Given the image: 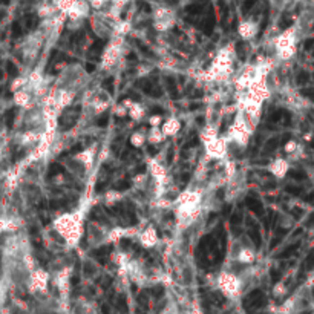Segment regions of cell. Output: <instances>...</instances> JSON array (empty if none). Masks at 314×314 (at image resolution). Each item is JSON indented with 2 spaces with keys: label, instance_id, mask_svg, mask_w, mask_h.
<instances>
[{
  "label": "cell",
  "instance_id": "obj_1",
  "mask_svg": "<svg viewBox=\"0 0 314 314\" xmlns=\"http://www.w3.org/2000/svg\"><path fill=\"white\" fill-rule=\"evenodd\" d=\"M265 302V297H263V293L261 291V290H255V291H251L248 296H247V299H245V308L248 310L250 307L251 308H259V307H262V304Z\"/></svg>",
  "mask_w": 314,
  "mask_h": 314
},
{
  "label": "cell",
  "instance_id": "obj_2",
  "mask_svg": "<svg viewBox=\"0 0 314 314\" xmlns=\"http://www.w3.org/2000/svg\"><path fill=\"white\" fill-rule=\"evenodd\" d=\"M247 206L250 207L251 211L256 213L258 216H262V215H263V207H262V204L259 203V201H258L256 198L248 196V198H247Z\"/></svg>",
  "mask_w": 314,
  "mask_h": 314
},
{
  "label": "cell",
  "instance_id": "obj_3",
  "mask_svg": "<svg viewBox=\"0 0 314 314\" xmlns=\"http://www.w3.org/2000/svg\"><path fill=\"white\" fill-rule=\"evenodd\" d=\"M248 236H250V239L253 241V244L256 245V248H259L262 239H261V233H259L258 225H251V229H250V232H248Z\"/></svg>",
  "mask_w": 314,
  "mask_h": 314
},
{
  "label": "cell",
  "instance_id": "obj_4",
  "mask_svg": "<svg viewBox=\"0 0 314 314\" xmlns=\"http://www.w3.org/2000/svg\"><path fill=\"white\" fill-rule=\"evenodd\" d=\"M166 83H167V87H169V92L173 98H178V91H177V83H175V80L172 77H167L166 78Z\"/></svg>",
  "mask_w": 314,
  "mask_h": 314
},
{
  "label": "cell",
  "instance_id": "obj_5",
  "mask_svg": "<svg viewBox=\"0 0 314 314\" xmlns=\"http://www.w3.org/2000/svg\"><path fill=\"white\" fill-rule=\"evenodd\" d=\"M278 144H279V138H271V140H268L265 143V154L273 152V150L278 147Z\"/></svg>",
  "mask_w": 314,
  "mask_h": 314
},
{
  "label": "cell",
  "instance_id": "obj_6",
  "mask_svg": "<svg viewBox=\"0 0 314 314\" xmlns=\"http://www.w3.org/2000/svg\"><path fill=\"white\" fill-rule=\"evenodd\" d=\"M299 248V244H294V245H291V247H288L287 250H284L282 253L278 256V258H281V259H284V258H290V256H293L294 255V251Z\"/></svg>",
  "mask_w": 314,
  "mask_h": 314
},
{
  "label": "cell",
  "instance_id": "obj_7",
  "mask_svg": "<svg viewBox=\"0 0 314 314\" xmlns=\"http://www.w3.org/2000/svg\"><path fill=\"white\" fill-rule=\"evenodd\" d=\"M296 81H297V84H300V86H302V84H307V83L310 81V74H308V72H305V71L299 72Z\"/></svg>",
  "mask_w": 314,
  "mask_h": 314
},
{
  "label": "cell",
  "instance_id": "obj_8",
  "mask_svg": "<svg viewBox=\"0 0 314 314\" xmlns=\"http://www.w3.org/2000/svg\"><path fill=\"white\" fill-rule=\"evenodd\" d=\"M285 192L290 193V195H300V193H302V187H297V185H287V187H285Z\"/></svg>",
  "mask_w": 314,
  "mask_h": 314
},
{
  "label": "cell",
  "instance_id": "obj_9",
  "mask_svg": "<svg viewBox=\"0 0 314 314\" xmlns=\"http://www.w3.org/2000/svg\"><path fill=\"white\" fill-rule=\"evenodd\" d=\"M288 175H290V178H294V180H299V181L307 180V175H305V172H302V170H299V172L293 170V172H290Z\"/></svg>",
  "mask_w": 314,
  "mask_h": 314
},
{
  "label": "cell",
  "instance_id": "obj_10",
  "mask_svg": "<svg viewBox=\"0 0 314 314\" xmlns=\"http://www.w3.org/2000/svg\"><path fill=\"white\" fill-rule=\"evenodd\" d=\"M63 172H65V169H63L60 164H52L51 167H49V177H54V175H58Z\"/></svg>",
  "mask_w": 314,
  "mask_h": 314
},
{
  "label": "cell",
  "instance_id": "obj_11",
  "mask_svg": "<svg viewBox=\"0 0 314 314\" xmlns=\"http://www.w3.org/2000/svg\"><path fill=\"white\" fill-rule=\"evenodd\" d=\"M241 222H242V215H241V213H235V215L232 216V219H230L232 227H236V225H239Z\"/></svg>",
  "mask_w": 314,
  "mask_h": 314
},
{
  "label": "cell",
  "instance_id": "obj_12",
  "mask_svg": "<svg viewBox=\"0 0 314 314\" xmlns=\"http://www.w3.org/2000/svg\"><path fill=\"white\" fill-rule=\"evenodd\" d=\"M282 120V110L279 109V110H274L273 114L270 115V121L271 123H279Z\"/></svg>",
  "mask_w": 314,
  "mask_h": 314
},
{
  "label": "cell",
  "instance_id": "obj_13",
  "mask_svg": "<svg viewBox=\"0 0 314 314\" xmlns=\"http://www.w3.org/2000/svg\"><path fill=\"white\" fill-rule=\"evenodd\" d=\"M14 117H16V109L8 110V114H6V124H8V128H11L12 123H14Z\"/></svg>",
  "mask_w": 314,
  "mask_h": 314
},
{
  "label": "cell",
  "instance_id": "obj_14",
  "mask_svg": "<svg viewBox=\"0 0 314 314\" xmlns=\"http://www.w3.org/2000/svg\"><path fill=\"white\" fill-rule=\"evenodd\" d=\"M140 86L143 87V91H144L146 94H150V92H152V89H154V84H150L147 80H143V81H140Z\"/></svg>",
  "mask_w": 314,
  "mask_h": 314
},
{
  "label": "cell",
  "instance_id": "obj_15",
  "mask_svg": "<svg viewBox=\"0 0 314 314\" xmlns=\"http://www.w3.org/2000/svg\"><path fill=\"white\" fill-rule=\"evenodd\" d=\"M6 71L9 72V75H12V77H16V75L19 74V69L14 66V63H11V61H8V65H6Z\"/></svg>",
  "mask_w": 314,
  "mask_h": 314
},
{
  "label": "cell",
  "instance_id": "obj_16",
  "mask_svg": "<svg viewBox=\"0 0 314 314\" xmlns=\"http://www.w3.org/2000/svg\"><path fill=\"white\" fill-rule=\"evenodd\" d=\"M107 123H109V115H107V114H103L102 117L98 118L97 126H100V128H105V126H107Z\"/></svg>",
  "mask_w": 314,
  "mask_h": 314
},
{
  "label": "cell",
  "instance_id": "obj_17",
  "mask_svg": "<svg viewBox=\"0 0 314 314\" xmlns=\"http://www.w3.org/2000/svg\"><path fill=\"white\" fill-rule=\"evenodd\" d=\"M103 87H107L109 92H114V78L109 77L103 81Z\"/></svg>",
  "mask_w": 314,
  "mask_h": 314
},
{
  "label": "cell",
  "instance_id": "obj_18",
  "mask_svg": "<svg viewBox=\"0 0 314 314\" xmlns=\"http://www.w3.org/2000/svg\"><path fill=\"white\" fill-rule=\"evenodd\" d=\"M282 115H284V126H290L291 124V114L287 110H282Z\"/></svg>",
  "mask_w": 314,
  "mask_h": 314
},
{
  "label": "cell",
  "instance_id": "obj_19",
  "mask_svg": "<svg viewBox=\"0 0 314 314\" xmlns=\"http://www.w3.org/2000/svg\"><path fill=\"white\" fill-rule=\"evenodd\" d=\"M129 187H131V183H128V181H120V183L115 185L117 190H128Z\"/></svg>",
  "mask_w": 314,
  "mask_h": 314
},
{
  "label": "cell",
  "instance_id": "obj_20",
  "mask_svg": "<svg viewBox=\"0 0 314 314\" xmlns=\"http://www.w3.org/2000/svg\"><path fill=\"white\" fill-rule=\"evenodd\" d=\"M271 279H273V282H278V281L281 279V271L276 270V268H273V270H271Z\"/></svg>",
  "mask_w": 314,
  "mask_h": 314
},
{
  "label": "cell",
  "instance_id": "obj_21",
  "mask_svg": "<svg viewBox=\"0 0 314 314\" xmlns=\"http://www.w3.org/2000/svg\"><path fill=\"white\" fill-rule=\"evenodd\" d=\"M150 112H152V114H162V109L159 106H154L152 109H150Z\"/></svg>",
  "mask_w": 314,
  "mask_h": 314
},
{
  "label": "cell",
  "instance_id": "obj_22",
  "mask_svg": "<svg viewBox=\"0 0 314 314\" xmlns=\"http://www.w3.org/2000/svg\"><path fill=\"white\" fill-rule=\"evenodd\" d=\"M86 71L87 72H94L95 71V65H92V63H87V65H86Z\"/></svg>",
  "mask_w": 314,
  "mask_h": 314
},
{
  "label": "cell",
  "instance_id": "obj_23",
  "mask_svg": "<svg viewBox=\"0 0 314 314\" xmlns=\"http://www.w3.org/2000/svg\"><path fill=\"white\" fill-rule=\"evenodd\" d=\"M154 294H155V296H161V294H162V288H161V287L154 288Z\"/></svg>",
  "mask_w": 314,
  "mask_h": 314
},
{
  "label": "cell",
  "instance_id": "obj_24",
  "mask_svg": "<svg viewBox=\"0 0 314 314\" xmlns=\"http://www.w3.org/2000/svg\"><path fill=\"white\" fill-rule=\"evenodd\" d=\"M302 95H307V97H313V89H302Z\"/></svg>",
  "mask_w": 314,
  "mask_h": 314
},
{
  "label": "cell",
  "instance_id": "obj_25",
  "mask_svg": "<svg viewBox=\"0 0 314 314\" xmlns=\"http://www.w3.org/2000/svg\"><path fill=\"white\" fill-rule=\"evenodd\" d=\"M78 150H81V144H77L75 147H72V149H71V154H77Z\"/></svg>",
  "mask_w": 314,
  "mask_h": 314
},
{
  "label": "cell",
  "instance_id": "obj_26",
  "mask_svg": "<svg viewBox=\"0 0 314 314\" xmlns=\"http://www.w3.org/2000/svg\"><path fill=\"white\" fill-rule=\"evenodd\" d=\"M188 180H190V175H188V173H185V175H183V177H181V181H183V184H185Z\"/></svg>",
  "mask_w": 314,
  "mask_h": 314
},
{
  "label": "cell",
  "instance_id": "obj_27",
  "mask_svg": "<svg viewBox=\"0 0 314 314\" xmlns=\"http://www.w3.org/2000/svg\"><path fill=\"white\" fill-rule=\"evenodd\" d=\"M157 152H158V149H157V147H154V146H150V147H149V154H150V155H155Z\"/></svg>",
  "mask_w": 314,
  "mask_h": 314
},
{
  "label": "cell",
  "instance_id": "obj_28",
  "mask_svg": "<svg viewBox=\"0 0 314 314\" xmlns=\"http://www.w3.org/2000/svg\"><path fill=\"white\" fill-rule=\"evenodd\" d=\"M311 45H313V40H307V43H305V49H307V51H310V49H311Z\"/></svg>",
  "mask_w": 314,
  "mask_h": 314
},
{
  "label": "cell",
  "instance_id": "obj_29",
  "mask_svg": "<svg viewBox=\"0 0 314 314\" xmlns=\"http://www.w3.org/2000/svg\"><path fill=\"white\" fill-rule=\"evenodd\" d=\"M128 58H129L131 61H136V55H135L133 52H131V54L128 55Z\"/></svg>",
  "mask_w": 314,
  "mask_h": 314
},
{
  "label": "cell",
  "instance_id": "obj_30",
  "mask_svg": "<svg viewBox=\"0 0 314 314\" xmlns=\"http://www.w3.org/2000/svg\"><path fill=\"white\" fill-rule=\"evenodd\" d=\"M199 106H201L199 103H193V105H190V109H192V110H195V109H198Z\"/></svg>",
  "mask_w": 314,
  "mask_h": 314
},
{
  "label": "cell",
  "instance_id": "obj_31",
  "mask_svg": "<svg viewBox=\"0 0 314 314\" xmlns=\"http://www.w3.org/2000/svg\"><path fill=\"white\" fill-rule=\"evenodd\" d=\"M313 196H314V193H310L307 198H305V201H308V203H311V199H313Z\"/></svg>",
  "mask_w": 314,
  "mask_h": 314
},
{
  "label": "cell",
  "instance_id": "obj_32",
  "mask_svg": "<svg viewBox=\"0 0 314 314\" xmlns=\"http://www.w3.org/2000/svg\"><path fill=\"white\" fill-rule=\"evenodd\" d=\"M230 210H232V207L229 206V207H225L224 209V215H227V213H230Z\"/></svg>",
  "mask_w": 314,
  "mask_h": 314
},
{
  "label": "cell",
  "instance_id": "obj_33",
  "mask_svg": "<svg viewBox=\"0 0 314 314\" xmlns=\"http://www.w3.org/2000/svg\"><path fill=\"white\" fill-rule=\"evenodd\" d=\"M144 169H146L144 166H140V167L136 169V172H138V173H141V172H144Z\"/></svg>",
  "mask_w": 314,
  "mask_h": 314
},
{
  "label": "cell",
  "instance_id": "obj_34",
  "mask_svg": "<svg viewBox=\"0 0 314 314\" xmlns=\"http://www.w3.org/2000/svg\"><path fill=\"white\" fill-rule=\"evenodd\" d=\"M103 314H109V308H107L106 305L103 307Z\"/></svg>",
  "mask_w": 314,
  "mask_h": 314
}]
</instances>
